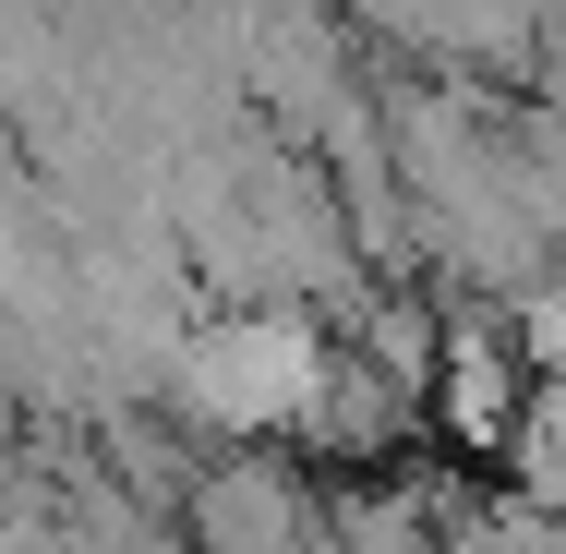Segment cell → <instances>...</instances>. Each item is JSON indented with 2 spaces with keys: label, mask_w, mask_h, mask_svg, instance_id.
I'll list each match as a JSON object with an SVG mask.
<instances>
[{
  "label": "cell",
  "mask_w": 566,
  "mask_h": 554,
  "mask_svg": "<svg viewBox=\"0 0 566 554\" xmlns=\"http://www.w3.org/2000/svg\"><path fill=\"white\" fill-rule=\"evenodd\" d=\"M314 374H326V337H314L302 302H229V314H206L181 337V374L169 386L218 435H290L302 398H314Z\"/></svg>",
  "instance_id": "6da1fadb"
},
{
  "label": "cell",
  "mask_w": 566,
  "mask_h": 554,
  "mask_svg": "<svg viewBox=\"0 0 566 554\" xmlns=\"http://www.w3.org/2000/svg\"><path fill=\"white\" fill-rule=\"evenodd\" d=\"M181 519H193V554H326V506H314V482L277 446L193 458Z\"/></svg>",
  "instance_id": "7a4b0ae2"
},
{
  "label": "cell",
  "mask_w": 566,
  "mask_h": 554,
  "mask_svg": "<svg viewBox=\"0 0 566 554\" xmlns=\"http://www.w3.org/2000/svg\"><path fill=\"white\" fill-rule=\"evenodd\" d=\"M422 410L447 422L458 446H494L518 435V410H531V349L506 326H447V349H434V374H422Z\"/></svg>",
  "instance_id": "3957f363"
}]
</instances>
